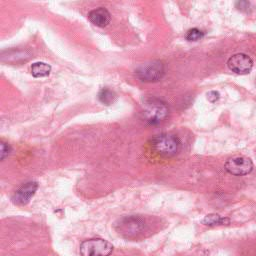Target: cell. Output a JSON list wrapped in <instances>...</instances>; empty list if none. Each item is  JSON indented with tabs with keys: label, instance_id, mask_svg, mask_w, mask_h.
I'll list each match as a JSON object with an SVG mask.
<instances>
[{
	"label": "cell",
	"instance_id": "cell-14",
	"mask_svg": "<svg viewBox=\"0 0 256 256\" xmlns=\"http://www.w3.org/2000/svg\"><path fill=\"white\" fill-rule=\"evenodd\" d=\"M10 151H11V148H10V146L7 144V143H5V142H1V144H0V154H1V160H4L8 155H9V153H10Z\"/></svg>",
	"mask_w": 256,
	"mask_h": 256
},
{
	"label": "cell",
	"instance_id": "cell-1",
	"mask_svg": "<svg viewBox=\"0 0 256 256\" xmlns=\"http://www.w3.org/2000/svg\"><path fill=\"white\" fill-rule=\"evenodd\" d=\"M142 118L150 125L163 122L169 114V108L165 102L157 98H147L142 105Z\"/></svg>",
	"mask_w": 256,
	"mask_h": 256
},
{
	"label": "cell",
	"instance_id": "cell-7",
	"mask_svg": "<svg viewBox=\"0 0 256 256\" xmlns=\"http://www.w3.org/2000/svg\"><path fill=\"white\" fill-rule=\"evenodd\" d=\"M37 189L38 183L35 181H29L23 184L18 190H16L12 200L17 205H25L30 201L31 197H33Z\"/></svg>",
	"mask_w": 256,
	"mask_h": 256
},
{
	"label": "cell",
	"instance_id": "cell-10",
	"mask_svg": "<svg viewBox=\"0 0 256 256\" xmlns=\"http://www.w3.org/2000/svg\"><path fill=\"white\" fill-rule=\"evenodd\" d=\"M31 74L35 78L46 77L51 72V66L45 62H35L30 67Z\"/></svg>",
	"mask_w": 256,
	"mask_h": 256
},
{
	"label": "cell",
	"instance_id": "cell-8",
	"mask_svg": "<svg viewBox=\"0 0 256 256\" xmlns=\"http://www.w3.org/2000/svg\"><path fill=\"white\" fill-rule=\"evenodd\" d=\"M89 21L97 27H106L111 20V15L106 8L98 7L88 13Z\"/></svg>",
	"mask_w": 256,
	"mask_h": 256
},
{
	"label": "cell",
	"instance_id": "cell-4",
	"mask_svg": "<svg viewBox=\"0 0 256 256\" xmlns=\"http://www.w3.org/2000/svg\"><path fill=\"white\" fill-rule=\"evenodd\" d=\"M135 74L142 82H157L165 74V66L162 61L154 60L142 64L137 68Z\"/></svg>",
	"mask_w": 256,
	"mask_h": 256
},
{
	"label": "cell",
	"instance_id": "cell-11",
	"mask_svg": "<svg viewBox=\"0 0 256 256\" xmlns=\"http://www.w3.org/2000/svg\"><path fill=\"white\" fill-rule=\"evenodd\" d=\"M202 223L206 226H215V225H224V224H228L229 223V219L222 217L218 214H208L206 215L203 220Z\"/></svg>",
	"mask_w": 256,
	"mask_h": 256
},
{
	"label": "cell",
	"instance_id": "cell-3",
	"mask_svg": "<svg viewBox=\"0 0 256 256\" xmlns=\"http://www.w3.org/2000/svg\"><path fill=\"white\" fill-rule=\"evenodd\" d=\"M81 256H109L113 251V246L108 241L101 238L84 240L79 248Z\"/></svg>",
	"mask_w": 256,
	"mask_h": 256
},
{
	"label": "cell",
	"instance_id": "cell-12",
	"mask_svg": "<svg viewBox=\"0 0 256 256\" xmlns=\"http://www.w3.org/2000/svg\"><path fill=\"white\" fill-rule=\"evenodd\" d=\"M98 99L101 103L105 105H111L116 99V94L109 88H102L98 92Z\"/></svg>",
	"mask_w": 256,
	"mask_h": 256
},
{
	"label": "cell",
	"instance_id": "cell-2",
	"mask_svg": "<svg viewBox=\"0 0 256 256\" xmlns=\"http://www.w3.org/2000/svg\"><path fill=\"white\" fill-rule=\"evenodd\" d=\"M152 148L154 151L164 157H170L178 153L180 141L178 137L169 133H163L152 139Z\"/></svg>",
	"mask_w": 256,
	"mask_h": 256
},
{
	"label": "cell",
	"instance_id": "cell-9",
	"mask_svg": "<svg viewBox=\"0 0 256 256\" xmlns=\"http://www.w3.org/2000/svg\"><path fill=\"white\" fill-rule=\"evenodd\" d=\"M143 221L136 217H126L119 221V227L121 233H126L127 235L136 234L143 228Z\"/></svg>",
	"mask_w": 256,
	"mask_h": 256
},
{
	"label": "cell",
	"instance_id": "cell-15",
	"mask_svg": "<svg viewBox=\"0 0 256 256\" xmlns=\"http://www.w3.org/2000/svg\"><path fill=\"white\" fill-rule=\"evenodd\" d=\"M219 98H220V94L217 91H210L207 93V99L212 103L216 102Z\"/></svg>",
	"mask_w": 256,
	"mask_h": 256
},
{
	"label": "cell",
	"instance_id": "cell-13",
	"mask_svg": "<svg viewBox=\"0 0 256 256\" xmlns=\"http://www.w3.org/2000/svg\"><path fill=\"white\" fill-rule=\"evenodd\" d=\"M203 36H204V32H202L198 28H192L187 31L185 38H186V40H188L190 42H195V41L202 39Z\"/></svg>",
	"mask_w": 256,
	"mask_h": 256
},
{
	"label": "cell",
	"instance_id": "cell-5",
	"mask_svg": "<svg viewBox=\"0 0 256 256\" xmlns=\"http://www.w3.org/2000/svg\"><path fill=\"white\" fill-rule=\"evenodd\" d=\"M225 169L228 173L235 176H242L250 173L253 169V163L250 158L245 156H235L225 162Z\"/></svg>",
	"mask_w": 256,
	"mask_h": 256
},
{
	"label": "cell",
	"instance_id": "cell-6",
	"mask_svg": "<svg viewBox=\"0 0 256 256\" xmlns=\"http://www.w3.org/2000/svg\"><path fill=\"white\" fill-rule=\"evenodd\" d=\"M227 66L232 72L243 75L251 71L253 67V61L248 55L244 53H237L228 59Z\"/></svg>",
	"mask_w": 256,
	"mask_h": 256
}]
</instances>
